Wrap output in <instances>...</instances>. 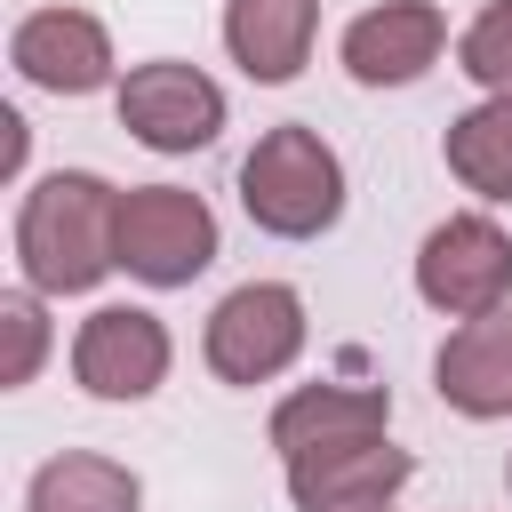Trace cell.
<instances>
[{"mask_svg": "<svg viewBox=\"0 0 512 512\" xmlns=\"http://www.w3.org/2000/svg\"><path fill=\"white\" fill-rule=\"evenodd\" d=\"M504 488H512V464H504Z\"/></svg>", "mask_w": 512, "mask_h": 512, "instance_id": "d6986e66", "label": "cell"}, {"mask_svg": "<svg viewBox=\"0 0 512 512\" xmlns=\"http://www.w3.org/2000/svg\"><path fill=\"white\" fill-rule=\"evenodd\" d=\"M200 352H208V368L224 384H272V376H288L296 352H304V296L288 280H240L208 312Z\"/></svg>", "mask_w": 512, "mask_h": 512, "instance_id": "277c9868", "label": "cell"}, {"mask_svg": "<svg viewBox=\"0 0 512 512\" xmlns=\"http://www.w3.org/2000/svg\"><path fill=\"white\" fill-rule=\"evenodd\" d=\"M312 32H320V0H224V48L264 88L304 72Z\"/></svg>", "mask_w": 512, "mask_h": 512, "instance_id": "7c38bea8", "label": "cell"}, {"mask_svg": "<svg viewBox=\"0 0 512 512\" xmlns=\"http://www.w3.org/2000/svg\"><path fill=\"white\" fill-rule=\"evenodd\" d=\"M168 328L144 304H96L72 336V376L88 400H152L168 384Z\"/></svg>", "mask_w": 512, "mask_h": 512, "instance_id": "8992f818", "label": "cell"}, {"mask_svg": "<svg viewBox=\"0 0 512 512\" xmlns=\"http://www.w3.org/2000/svg\"><path fill=\"white\" fill-rule=\"evenodd\" d=\"M216 264V208L184 184H128L120 192V272L144 288H192Z\"/></svg>", "mask_w": 512, "mask_h": 512, "instance_id": "3957f363", "label": "cell"}, {"mask_svg": "<svg viewBox=\"0 0 512 512\" xmlns=\"http://www.w3.org/2000/svg\"><path fill=\"white\" fill-rule=\"evenodd\" d=\"M0 128H8V136H0V168L16 176V168H24V112H0Z\"/></svg>", "mask_w": 512, "mask_h": 512, "instance_id": "ac0fdd59", "label": "cell"}, {"mask_svg": "<svg viewBox=\"0 0 512 512\" xmlns=\"http://www.w3.org/2000/svg\"><path fill=\"white\" fill-rule=\"evenodd\" d=\"M416 296L448 320H480L512 296V232L496 216H448L416 248Z\"/></svg>", "mask_w": 512, "mask_h": 512, "instance_id": "5b68a950", "label": "cell"}, {"mask_svg": "<svg viewBox=\"0 0 512 512\" xmlns=\"http://www.w3.org/2000/svg\"><path fill=\"white\" fill-rule=\"evenodd\" d=\"M120 128L136 144H152V152H200L224 128V88L200 64L152 56V64H136L120 80Z\"/></svg>", "mask_w": 512, "mask_h": 512, "instance_id": "52a82bcc", "label": "cell"}, {"mask_svg": "<svg viewBox=\"0 0 512 512\" xmlns=\"http://www.w3.org/2000/svg\"><path fill=\"white\" fill-rule=\"evenodd\" d=\"M408 472H416L408 448H392L384 432H352V440L288 456V504L296 512H368V504H392L408 488Z\"/></svg>", "mask_w": 512, "mask_h": 512, "instance_id": "ba28073f", "label": "cell"}, {"mask_svg": "<svg viewBox=\"0 0 512 512\" xmlns=\"http://www.w3.org/2000/svg\"><path fill=\"white\" fill-rule=\"evenodd\" d=\"M440 152H448V176L464 192L512 200V96H480L472 112H456L448 136H440Z\"/></svg>", "mask_w": 512, "mask_h": 512, "instance_id": "9a60e30c", "label": "cell"}, {"mask_svg": "<svg viewBox=\"0 0 512 512\" xmlns=\"http://www.w3.org/2000/svg\"><path fill=\"white\" fill-rule=\"evenodd\" d=\"M368 512H392V504H368Z\"/></svg>", "mask_w": 512, "mask_h": 512, "instance_id": "ffe728a7", "label": "cell"}, {"mask_svg": "<svg viewBox=\"0 0 512 512\" xmlns=\"http://www.w3.org/2000/svg\"><path fill=\"white\" fill-rule=\"evenodd\" d=\"M432 384L472 424L512 416V304H496L480 320H456L448 344H440V360H432Z\"/></svg>", "mask_w": 512, "mask_h": 512, "instance_id": "8fae6325", "label": "cell"}, {"mask_svg": "<svg viewBox=\"0 0 512 512\" xmlns=\"http://www.w3.org/2000/svg\"><path fill=\"white\" fill-rule=\"evenodd\" d=\"M384 424H392V392L384 384H296L272 408V448L288 464L304 448H328V440H352V432H384Z\"/></svg>", "mask_w": 512, "mask_h": 512, "instance_id": "4fadbf2b", "label": "cell"}, {"mask_svg": "<svg viewBox=\"0 0 512 512\" xmlns=\"http://www.w3.org/2000/svg\"><path fill=\"white\" fill-rule=\"evenodd\" d=\"M24 512H144V480H136L120 456L64 448V456H48V464L32 472Z\"/></svg>", "mask_w": 512, "mask_h": 512, "instance_id": "5bb4252c", "label": "cell"}, {"mask_svg": "<svg viewBox=\"0 0 512 512\" xmlns=\"http://www.w3.org/2000/svg\"><path fill=\"white\" fill-rule=\"evenodd\" d=\"M240 208L256 232L272 240H320L344 216V160L320 128L280 120L256 136V152L240 160Z\"/></svg>", "mask_w": 512, "mask_h": 512, "instance_id": "7a4b0ae2", "label": "cell"}, {"mask_svg": "<svg viewBox=\"0 0 512 512\" xmlns=\"http://www.w3.org/2000/svg\"><path fill=\"white\" fill-rule=\"evenodd\" d=\"M16 264L40 296H88L120 272V184L96 168H56L16 208Z\"/></svg>", "mask_w": 512, "mask_h": 512, "instance_id": "6da1fadb", "label": "cell"}, {"mask_svg": "<svg viewBox=\"0 0 512 512\" xmlns=\"http://www.w3.org/2000/svg\"><path fill=\"white\" fill-rule=\"evenodd\" d=\"M448 48V16L432 0H376L344 24V72L360 88H408L440 64Z\"/></svg>", "mask_w": 512, "mask_h": 512, "instance_id": "9c48e42d", "label": "cell"}, {"mask_svg": "<svg viewBox=\"0 0 512 512\" xmlns=\"http://www.w3.org/2000/svg\"><path fill=\"white\" fill-rule=\"evenodd\" d=\"M8 64L48 96H96L112 80V32L88 8H32L8 32Z\"/></svg>", "mask_w": 512, "mask_h": 512, "instance_id": "30bf717a", "label": "cell"}, {"mask_svg": "<svg viewBox=\"0 0 512 512\" xmlns=\"http://www.w3.org/2000/svg\"><path fill=\"white\" fill-rule=\"evenodd\" d=\"M40 360H48V312H40V288L24 280V288L0 296V384H8V392L32 384Z\"/></svg>", "mask_w": 512, "mask_h": 512, "instance_id": "2e32d148", "label": "cell"}, {"mask_svg": "<svg viewBox=\"0 0 512 512\" xmlns=\"http://www.w3.org/2000/svg\"><path fill=\"white\" fill-rule=\"evenodd\" d=\"M456 64H464V72H472L488 96H512V0H488V8L464 24Z\"/></svg>", "mask_w": 512, "mask_h": 512, "instance_id": "e0dca14e", "label": "cell"}]
</instances>
